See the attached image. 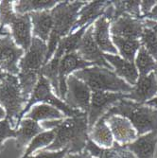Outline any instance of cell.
<instances>
[{
	"label": "cell",
	"mask_w": 157,
	"mask_h": 158,
	"mask_svg": "<svg viewBox=\"0 0 157 158\" xmlns=\"http://www.w3.org/2000/svg\"><path fill=\"white\" fill-rule=\"evenodd\" d=\"M41 127L44 130L51 129L55 133L54 141L43 150L57 152L67 149L68 154H72L81 152L86 148L89 139L88 114L86 113L63 119L46 120Z\"/></svg>",
	"instance_id": "obj_1"
},
{
	"label": "cell",
	"mask_w": 157,
	"mask_h": 158,
	"mask_svg": "<svg viewBox=\"0 0 157 158\" xmlns=\"http://www.w3.org/2000/svg\"><path fill=\"white\" fill-rule=\"evenodd\" d=\"M86 3L85 1H60L50 10L53 26L48 39L46 64L52 58L61 40L72 32L79 11Z\"/></svg>",
	"instance_id": "obj_2"
},
{
	"label": "cell",
	"mask_w": 157,
	"mask_h": 158,
	"mask_svg": "<svg viewBox=\"0 0 157 158\" xmlns=\"http://www.w3.org/2000/svg\"><path fill=\"white\" fill-rule=\"evenodd\" d=\"M105 114H118L128 118L135 128L138 136L157 131V108L145 103L142 104L130 99H122Z\"/></svg>",
	"instance_id": "obj_3"
},
{
	"label": "cell",
	"mask_w": 157,
	"mask_h": 158,
	"mask_svg": "<svg viewBox=\"0 0 157 158\" xmlns=\"http://www.w3.org/2000/svg\"><path fill=\"white\" fill-rule=\"evenodd\" d=\"M73 75L86 83L92 92H111L129 94L133 86L119 78L112 70L93 65L78 70Z\"/></svg>",
	"instance_id": "obj_4"
},
{
	"label": "cell",
	"mask_w": 157,
	"mask_h": 158,
	"mask_svg": "<svg viewBox=\"0 0 157 158\" xmlns=\"http://www.w3.org/2000/svg\"><path fill=\"white\" fill-rule=\"evenodd\" d=\"M26 103L22 96L17 76L5 73L0 80V106L4 108L6 118L14 130H17L19 118Z\"/></svg>",
	"instance_id": "obj_5"
},
{
	"label": "cell",
	"mask_w": 157,
	"mask_h": 158,
	"mask_svg": "<svg viewBox=\"0 0 157 158\" xmlns=\"http://www.w3.org/2000/svg\"><path fill=\"white\" fill-rule=\"evenodd\" d=\"M37 102H43V103H46V104H48L57 108L58 110H60L66 118L76 117L78 114L83 113L80 110H75V109L70 108L61 98H57L55 95H53L52 89H51V84L44 76L40 77L34 90L31 93L30 99H28V102H27V104L25 105L21 113L19 122H21V120L25 117V114H27L30 109L32 106H34Z\"/></svg>",
	"instance_id": "obj_6"
},
{
	"label": "cell",
	"mask_w": 157,
	"mask_h": 158,
	"mask_svg": "<svg viewBox=\"0 0 157 158\" xmlns=\"http://www.w3.org/2000/svg\"><path fill=\"white\" fill-rule=\"evenodd\" d=\"M48 45L37 37H32L31 48L19 62V74L40 78L42 68L46 64Z\"/></svg>",
	"instance_id": "obj_7"
},
{
	"label": "cell",
	"mask_w": 157,
	"mask_h": 158,
	"mask_svg": "<svg viewBox=\"0 0 157 158\" xmlns=\"http://www.w3.org/2000/svg\"><path fill=\"white\" fill-rule=\"evenodd\" d=\"M92 91L84 81L71 74L66 80L64 102L70 108L88 114Z\"/></svg>",
	"instance_id": "obj_8"
},
{
	"label": "cell",
	"mask_w": 157,
	"mask_h": 158,
	"mask_svg": "<svg viewBox=\"0 0 157 158\" xmlns=\"http://www.w3.org/2000/svg\"><path fill=\"white\" fill-rule=\"evenodd\" d=\"M25 51L18 48L10 34L0 35V67L5 73L18 76L19 62Z\"/></svg>",
	"instance_id": "obj_9"
},
{
	"label": "cell",
	"mask_w": 157,
	"mask_h": 158,
	"mask_svg": "<svg viewBox=\"0 0 157 158\" xmlns=\"http://www.w3.org/2000/svg\"><path fill=\"white\" fill-rule=\"evenodd\" d=\"M127 94L111 93V92H92L90 108L88 112V127L91 130L96 122L116 103L122 99H126Z\"/></svg>",
	"instance_id": "obj_10"
},
{
	"label": "cell",
	"mask_w": 157,
	"mask_h": 158,
	"mask_svg": "<svg viewBox=\"0 0 157 158\" xmlns=\"http://www.w3.org/2000/svg\"><path fill=\"white\" fill-rule=\"evenodd\" d=\"M145 27V18H135L129 14H123L111 23L110 33L114 37L128 40H139Z\"/></svg>",
	"instance_id": "obj_11"
},
{
	"label": "cell",
	"mask_w": 157,
	"mask_h": 158,
	"mask_svg": "<svg viewBox=\"0 0 157 158\" xmlns=\"http://www.w3.org/2000/svg\"><path fill=\"white\" fill-rule=\"evenodd\" d=\"M77 53L82 60L86 61L88 63H91L94 65L104 67L110 70L113 69L111 64L106 61L104 54L99 49L97 43L94 40L93 24L87 28L85 33L83 34L79 44Z\"/></svg>",
	"instance_id": "obj_12"
},
{
	"label": "cell",
	"mask_w": 157,
	"mask_h": 158,
	"mask_svg": "<svg viewBox=\"0 0 157 158\" xmlns=\"http://www.w3.org/2000/svg\"><path fill=\"white\" fill-rule=\"evenodd\" d=\"M103 118L113 134L114 139L118 144L125 146L134 142L138 137L135 128L128 118L118 114H110V116L104 114Z\"/></svg>",
	"instance_id": "obj_13"
},
{
	"label": "cell",
	"mask_w": 157,
	"mask_h": 158,
	"mask_svg": "<svg viewBox=\"0 0 157 158\" xmlns=\"http://www.w3.org/2000/svg\"><path fill=\"white\" fill-rule=\"evenodd\" d=\"M93 65V64L82 60L77 52L63 56L59 65V92L61 99H64L66 93V80L70 74L76 72V70H81Z\"/></svg>",
	"instance_id": "obj_14"
},
{
	"label": "cell",
	"mask_w": 157,
	"mask_h": 158,
	"mask_svg": "<svg viewBox=\"0 0 157 158\" xmlns=\"http://www.w3.org/2000/svg\"><path fill=\"white\" fill-rule=\"evenodd\" d=\"M157 96V80L154 72L147 76H139L132 91L127 94L126 99L144 104Z\"/></svg>",
	"instance_id": "obj_15"
},
{
	"label": "cell",
	"mask_w": 157,
	"mask_h": 158,
	"mask_svg": "<svg viewBox=\"0 0 157 158\" xmlns=\"http://www.w3.org/2000/svg\"><path fill=\"white\" fill-rule=\"evenodd\" d=\"M11 37L15 44L25 52L31 48L32 41V24L31 14H17L16 18L11 23Z\"/></svg>",
	"instance_id": "obj_16"
},
{
	"label": "cell",
	"mask_w": 157,
	"mask_h": 158,
	"mask_svg": "<svg viewBox=\"0 0 157 158\" xmlns=\"http://www.w3.org/2000/svg\"><path fill=\"white\" fill-rule=\"evenodd\" d=\"M110 27L111 22L102 15L93 23V36L97 43V47L101 51L106 52V54L118 55V51L114 46L112 39L110 37Z\"/></svg>",
	"instance_id": "obj_17"
},
{
	"label": "cell",
	"mask_w": 157,
	"mask_h": 158,
	"mask_svg": "<svg viewBox=\"0 0 157 158\" xmlns=\"http://www.w3.org/2000/svg\"><path fill=\"white\" fill-rule=\"evenodd\" d=\"M110 1L104 0H97V1L87 2L86 5L83 6L78 14V20L73 27L72 32L78 31L79 28L84 27L85 25H92L97 19L101 17L104 11L109 5Z\"/></svg>",
	"instance_id": "obj_18"
},
{
	"label": "cell",
	"mask_w": 157,
	"mask_h": 158,
	"mask_svg": "<svg viewBox=\"0 0 157 158\" xmlns=\"http://www.w3.org/2000/svg\"><path fill=\"white\" fill-rule=\"evenodd\" d=\"M104 57L111 66L115 69V73L119 78H123L127 83H129L132 86L136 83L139 78V74L134 63L128 62L118 55L105 53Z\"/></svg>",
	"instance_id": "obj_19"
},
{
	"label": "cell",
	"mask_w": 157,
	"mask_h": 158,
	"mask_svg": "<svg viewBox=\"0 0 157 158\" xmlns=\"http://www.w3.org/2000/svg\"><path fill=\"white\" fill-rule=\"evenodd\" d=\"M136 158H154L157 147V131L138 136L134 142L125 145Z\"/></svg>",
	"instance_id": "obj_20"
},
{
	"label": "cell",
	"mask_w": 157,
	"mask_h": 158,
	"mask_svg": "<svg viewBox=\"0 0 157 158\" xmlns=\"http://www.w3.org/2000/svg\"><path fill=\"white\" fill-rule=\"evenodd\" d=\"M30 14L32 24L33 37H37L43 42L47 43L49 39L53 26V19L50 10L31 12Z\"/></svg>",
	"instance_id": "obj_21"
},
{
	"label": "cell",
	"mask_w": 157,
	"mask_h": 158,
	"mask_svg": "<svg viewBox=\"0 0 157 158\" xmlns=\"http://www.w3.org/2000/svg\"><path fill=\"white\" fill-rule=\"evenodd\" d=\"M89 138L96 144L104 149H111L115 144L113 134L103 117L99 118L89 130Z\"/></svg>",
	"instance_id": "obj_22"
},
{
	"label": "cell",
	"mask_w": 157,
	"mask_h": 158,
	"mask_svg": "<svg viewBox=\"0 0 157 158\" xmlns=\"http://www.w3.org/2000/svg\"><path fill=\"white\" fill-rule=\"evenodd\" d=\"M45 130L43 129L38 122L30 119L24 118L21 120L20 125L16 130V145L18 148H22L30 144V142L39 134L43 133Z\"/></svg>",
	"instance_id": "obj_23"
},
{
	"label": "cell",
	"mask_w": 157,
	"mask_h": 158,
	"mask_svg": "<svg viewBox=\"0 0 157 158\" xmlns=\"http://www.w3.org/2000/svg\"><path fill=\"white\" fill-rule=\"evenodd\" d=\"M64 56V52L57 48L55 53L53 54L52 58L43 66L41 74L44 76L51 84V87L54 89L56 94L60 98V92H59V65L61 59Z\"/></svg>",
	"instance_id": "obj_24"
},
{
	"label": "cell",
	"mask_w": 157,
	"mask_h": 158,
	"mask_svg": "<svg viewBox=\"0 0 157 158\" xmlns=\"http://www.w3.org/2000/svg\"><path fill=\"white\" fill-rule=\"evenodd\" d=\"M60 1L55 0H21L14 1L13 8L17 14H27L36 11L49 10L53 9Z\"/></svg>",
	"instance_id": "obj_25"
},
{
	"label": "cell",
	"mask_w": 157,
	"mask_h": 158,
	"mask_svg": "<svg viewBox=\"0 0 157 158\" xmlns=\"http://www.w3.org/2000/svg\"><path fill=\"white\" fill-rule=\"evenodd\" d=\"M64 117L65 116L60 110L46 103L34 105L30 112L26 114V118L32 119L36 122L54 120V119H63Z\"/></svg>",
	"instance_id": "obj_26"
},
{
	"label": "cell",
	"mask_w": 157,
	"mask_h": 158,
	"mask_svg": "<svg viewBox=\"0 0 157 158\" xmlns=\"http://www.w3.org/2000/svg\"><path fill=\"white\" fill-rule=\"evenodd\" d=\"M112 42L121 55V58L128 62L134 63L135 56L141 47L139 40H128L112 36Z\"/></svg>",
	"instance_id": "obj_27"
},
{
	"label": "cell",
	"mask_w": 157,
	"mask_h": 158,
	"mask_svg": "<svg viewBox=\"0 0 157 158\" xmlns=\"http://www.w3.org/2000/svg\"><path fill=\"white\" fill-rule=\"evenodd\" d=\"M114 7V20L118 19L123 14L129 15L135 18H142L140 11V1H111Z\"/></svg>",
	"instance_id": "obj_28"
},
{
	"label": "cell",
	"mask_w": 157,
	"mask_h": 158,
	"mask_svg": "<svg viewBox=\"0 0 157 158\" xmlns=\"http://www.w3.org/2000/svg\"><path fill=\"white\" fill-rule=\"evenodd\" d=\"M134 64L137 68L139 76H147L153 72L157 62L149 54L143 46H141L134 59Z\"/></svg>",
	"instance_id": "obj_29"
},
{
	"label": "cell",
	"mask_w": 157,
	"mask_h": 158,
	"mask_svg": "<svg viewBox=\"0 0 157 158\" xmlns=\"http://www.w3.org/2000/svg\"><path fill=\"white\" fill-rule=\"evenodd\" d=\"M90 26L91 25H85L84 27L79 28L78 31H74L73 33H69L66 37L61 40V42L59 43V45L57 48H59L64 52V55L72 53V52H77V49H78V47H79V44L81 38Z\"/></svg>",
	"instance_id": "obj_30"
},
{
	"label": "cell",
	"mask_w": 157,
	"mask_h": 158,
	"mask_svg": "<svg viewBox=\"0 0 157 158\" xmlns=\"http://www.w3.org/2000/svg\"><path fill=\"white\" fill-rule=\"evenodd\" d=\"M55 139V133L53 130L50 131H44L43 133L36 135L27 145V150L25 151L23 156L21 158H27L31 156V153L38 149H45L46 147L49 146Z\"/></svg>",
	"instance_id": "obj_31"
},
{
	"label": "cell",
	"mask_w": 157,
	"mask_h": 158,
	"mask_svg": "<svg viewBox=\"0 0 157 158\" xmlns=\"http://www.w3.org/2000/svg\"><path fill=\"white\" fill-rule=\"evenodd\" d=\"M140 39L141 46H143L155 62H157V27H145Z\"/></svg>",
	"instance_id": "obj_32"
},
{
	"label": "cell",
	"mask_w": 157,
	"mask_h": 158,
	"mask_svg": "<svg viewBox=\"0 0 157 158\" xmlns=\"http://www.w3.org/2000/svg\"><path fill=\"white\" fill-rule=\"evenodd\" d=\"M14 1H0V27L4 31L5 26H10L11 23L16 18L17 13L14 11L13 8Z\"/></svg>",
	"instance_id": "obj_33"
},
{
	"label": "cell",
	"mask_w": 157,
	"mask_h": 158,
	"mask_svg": "<svg viewBox=\"0 0 157 158\" xmlns=\"http://www.w3.org/2000/svg\"><path fill=\"white\" fill-rule=\"evenodd\" d=\"M16 130L11 127L7 118L0 120V147L8 138H15Z\"/></svg>",
	"instance_id": "obj_34"
},
{
	"label": "cell",
	"mask_w": 157,
	"mask_h": 158,
	"mask_svg": "<svg viewBox=\"0 0 157 158\" xmlns=\"http://www.w3.org/2000/svg\"><path fill=\"white\" fill-rule=\"evenodd\" d=\"M67 154H68L67 149H64L57 152L42 150L41 152H38L36 155H32L27 158H65Z\"/></svg>",
	"instance_id": "obj_35"
},
{
	"label": "cell",
	"mask_w": 157,
	"mask_h": 158,
	"mask_svg": "<svg viewBox=\"0 0 157 158\" xmlns=\"http://www.w3.org/2000/svg\"><path fill=\"white\" fill-rule=\"evenodd\" d=\"M156 1L154 0H144V1H140V11L142 18H145L148 14L151 11L152 8L155 6Z\"/></svg>",
	"instance_id": "obj_36"
},
{
	"label": "cell",
	"mask_w": 157,
	"mask_h": 158,
	"mask_svg": "<svg viewBox=\"0 0 157 158\" xmlns=\"http://www.w3.org/2000/svg\"><path fill=\"white\" fill-rule=\"evenodd\" d=\"M114 147H115V149L117 150L118 154L119 155L120 158H136L135 155L131 151L128 150L125 146H121V145L118 144L117 142H115Z\"/></svg>",
	"instance_id": "obj_37"
},
{
	"label": "cell",
	"mask_w": 157,
	"mask_h": 158,
	"mask_svg": "<svg viewBox=\"0 0 157 158\" xmlns=\"http://www.w3.org/2000/svg\"><path fill=\"white\" fill-rule=\"evenodd\" d=\"M65 158H96L94 156H92L86 150H84L81 152L79 153H72V154H67Z\"/></svg>",
	"instance_id": "obj_38"
},
{
	"label": "cell",
	"mask_w": 157,
	"mask_h": 158,
	"mask_svg": "<svg viewBox=\"0 0 157 158\" xmlns=\"http://www.w3.org/2000/svg\"><path fill=\"white\" fill-rule=\"evenodd\" d=\"M145 18H147V19H151V20H153V21L157 22V1H156L155 6L152 8L151 11L148 14V15H147Z\"/></svg>",
	"instance_id": "obj_39"
},
{
	"label": "cell",
	"mask_w": 157,
	"mask_h": 158,
	"mask_svg": "<svg viewBox=\"0 0 157 158\" xmlns=\"http://www.w3.org/2000/svg\"><path fill=\"white\" fill-rule=\"evenodd\" d=\"M107 158H120L119 155L118 154L117 150L115 149V147H114V146L111 148V152H110L109 155L107 156Z\"/></svg>",
	"instance_id": "obj_40"
},
{
	"label": "cell",
	"mask_w": 157,
	"mask_h": 158,
	"mask_svg": "<svg viewBox=\"0 0 157 158\" xmlns=\"http://www.w3.org/2000/svg\"><path fill=\"white\" fill-rule=\"evenodd\" d=\"M145 104H147L149 106H151L153 108H157V96L155 98H153L152 99L149 100V102H147Z\"/></svg>",
	"instance_id": "obj_41"
},
{
	"label": "cell",
	"mask_w": 157,
	"mask_h": 158,
	"mask_svg": "<svg viewBox=\"0 0 157 158\" xmlns=\"http://www.w3.org/2000/svg\"><path fill=\"white\" fill-rule=\"evenodd\" d=\"M4 118H6V113L3 110V108H1V106H0V120H2Z\"/></svg>",
	"instance_id": "obj_42"
},
{
	"label": "cell",
	"mask_w": 157,
	"mask_h": 158,
	"mask_svg": "<svg viewBox=\"0 0 157 158\" xmlns=\"http://www.w3.org/2000/svg\"><path fill=\"white\" fill-rule=\"evenodd\" d=\"M4 74H5V72L1 69V67H0V80H1V78L4 76Z\"/></svg>",
	"instance_id": "obj_43"
},
{
	"label": "cell",
	"mask_w": 157,
	"mask_h": 158,
	"mask_svg": "<svg viewBox=\"0 0 157 158\" xmlns=\"http://www.w3.org/2000/svg\"><path fill=\"white\" fill-rule=\"evenodd\" d=\"M154 74H155V77H156V80H157V64H156V67H155V69H154Z\"/></svg>",
	"instance_id": "obj_44"
},
{
	"label": "cell",
	"mask_w": 157,
	"mask_h": 158,
	"mask_svg": "<svg viewBox=\"0 0 157 158\" xmlns=\"http://www.w3.org/2000/svg\"><path fill=\"white\" fill-rule=\"evenodd\" d=\"M8 34H10L9 32H1L0 31V35H8Z\"/></svg>",
	"instance_id": "obj_45"
},
{
	"label": "cell",
	"mask_w": 157,
	"mask_h": 158,
	"mask_svg": "<svg viewBox=\"0 0 157 158\" xmlns=\"http://www.w3.org/2000/svg\"><path fill=\"white\" fill-rule=\"evenodd\" d=\"M0 31H1V32H8V31H7L6 30H4V31H3L2 28H1V27H0Z\"/></svg>",
	"instance_id": "obj_46"
},
{
	"label": "cell",
	"mask_w": 157,
	"mask_h": 158,
	"mask_svg": "<svg viewBox=\"0 0 157 158\" xmlns=\"http://www.w3.org/2000/svg\"><path fill=\"white\" fill-rule=\"evenodd\" d=\"M155 158H157V147H156V151H155Z\"/></svg>",
	"instance_id": "obj_47"
}]
</instances>
